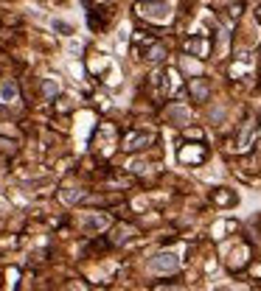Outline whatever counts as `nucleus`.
Masks as SVG:
<instances>
[{"label": "nucleus", "mask_w": 261, "mask_h": 291, "mask_svg": "<svg viewBox=\"0 0 261 291\" xmlns=\"http://www.w3.org/2000/svg\"><path fill=\"white\" fill-rule=\"evenodd\" d=\"M177 266H180V257L174 252H160L149 260V269L158 272V274H171V272H177Z\"/></svg>", "instance_id": "obj_1"}, {"label": "nucleus", "mask_w": 261, "mask_h": 291, "mask_svg": "<svg viewBox=\"0 0 261 291\" xmlns=\"http://www.w3.org/2000/svg\"><path fill=\"white\" fill-rule=\"evenodd\" d=\"M155 140L152 132H129L124 137V151H138V148H146L149 143Z\"/></svg>", "instance_id": "obj_2"}, {"label": "nucleus", "mask_w": 261, "mask_h": 291, "mask_svg": "<svg viewBox=\"0 0 261 291\" xmlns=\"http://www.w3.org/2000/svg\"><path fill=\"white\" fill-rule=\"evenodd\" d=\"M141 14H146V17H155V20H166V17H169V14H166V11H169V6H166V3H152V6H141Z\"/></svg>", "instance_id": "obj_3"}, {"label": "nucleus", "mask_w": 261, "mask_h": 291, "mask_svg": "<svg viewBox=\"0 0 261 291\" xmlns=\"http://www.w3.org/2000/svg\"><path fill=\"white\" fill-rule=\"evenodd\" d=\"M107 224H110V221H107V216H90V218L81 221V227H84L87 233H96V230H104Z\"/></svg>", "instance_id": "obj_4"}, {"label": "nucleus", "mask_w": 261, "mask_h": 291, "mask_svg": "<svg viewBox=\"0 0 261 291\" xmlns=\"http://www.w3.org/2000/svg\"><path fill=\"white\" fill-rule=\"evenodd\" d=\"M208 92H211V90H208V84H205V78H194L191 81V95L197 101H208Z\"/></svg>", "instance_id": "obj_5"}, {"label": "nucleus", "mask_w": 261, "mask_h": 291, "mask_svg": "<svg viewBox=\"0 0 261 291\" xmlns=\"http://www.w3.org/2000/svg\"><path fill=\"white\" fill-rule=\"evenodd\" d=\"M169 121H174V126H185V123H188V109H185V107H171Z\"/></svg>", "instance_id": "obj_6"}, {"label": "nucleus", "mask_w": 261, "mask_h": 291, "mask_svg": "<svg viewBox=\"0 0 261 291\" xmlns=\"http://www.w3.org/2000/svg\"><path fill=\"white\" fill-rule=\"evenodd\" d=\"M0 92H3V98L6 101H17V84H14V81H3Z\"/></svg>", "instance_id": "obj_7"}, {"label": "nucleus", "mask_w": 261, "mask_h": 291, "mask_svg": "<svg viewBox=\"0 0 261 291\" xmlns=\"http://www.w3.org/2000/svg\"><path fill=\"white\" fill-rule=\"evenodd\" d=\"M163 56H166V48H163V45H155V48H152V51H149V62H163Z\"/></svg>", "instance_id": "obj_8"}, {"label": "nucleus", "mask_w": 261, "mask_h": 291, "mask_svg": "<svg viewBox=\"0 0 261 291\" xmlns=\"http://www.w3.org/2000/svg\"><path fill=\"white\" fill-rule=\"evenodd\" d=\"M42 92H45V95H57L59 92L57 81H42Z\"/></svg>", "instance_id": "obj_9"}, {"label": "nucleus", "mask_w": 261, "mask_h": 291, "mask_svg": "<svg viewBox=\"0 0 261 291\" xmlns=\"http://www.w3.org/2000/svg\"><path fill=\"white\" fill-rule=\"evenodd\" d=\"M54 28H57V31H65V34L70 31V25H65V22H54Z\"/></svg>", "instance_id": "obj_10"}, {"label": "nucleus", "mask_w": 261, "mask_h": 291, "mask_svg": "<svg viewBox=\"0 0 261 291\" xmlns=\"http://www.w3.org/2000/svg\"><path fill=\"white\" fill-rule=\"evenodd\" d=\"M84 3H87V0H84Z\"/></svg>", "instance_id": "obj_11"}]
</instances>
